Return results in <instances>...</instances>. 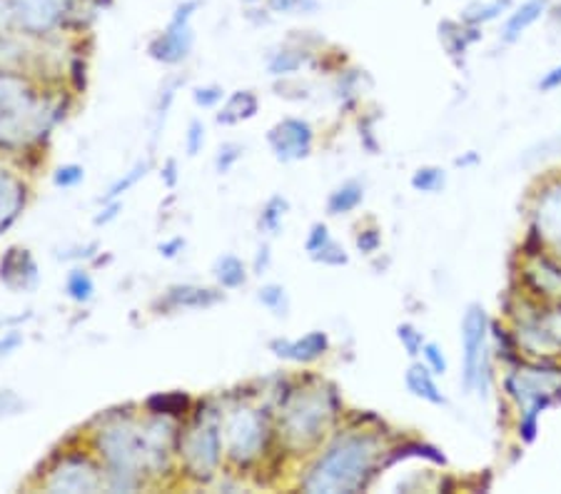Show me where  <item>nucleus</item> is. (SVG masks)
Wrapping results in <instances>:
<instances>
[{
	"mask_svg": "<svg viewBox=\"0 0 561 494\" xmlns=\"http://www.w3.org/2000/svg\"><path fill=\"white\" fill-rule=\"evenodd\" d=\"M382 435L369 429H347L314 457L300 478V490L310 494H355L367 490L385 467Z\"/></svg>",
	"mask_w": 561,
	"mask_h": 494,
	"instance_id": "obj_1",
	"label": "nucleus"
},
{
	"mask_svg": "<svg viewBox=\"0 0 561 494\" xmlns=\"http://www.w3.org/2000/svg\"><path fill=\"white\" fill-rule=\"evenodd\" d=\"M504 400L517 410L514 433L522 445H534L539 437L541 415L561 402V359L522 357L517 365L504 367Z\"/></svg>",
	"mask_w": 561,
	"mask_h": 494,
	"instance_id": "obj_2",
	"label": "nucleus"
},
{
	"mask_svg": "<svg viewBox=\"0 0 561 494\" xmlns=\"http://www.w3.org/2000/svg\"><path fill=\"white\" fill-rule=\"evenodd\" d=\"M95 449L111 492H135L145 484V474H162L148 429L140 422L111 420L95 433Z\"/></svg>",
	"mask_w": 561,
	"mask_h": 494,
	"instance_id": "obj_3",
	"label": "nucleus"
},
{
	"mask_svg": "<svg viewBox=\"0 0 561 494\" xmlns=\"http://www.w3.org/2000/svg\"><path fill=\"white\" fill-rule=\"evenodd\" d=\"M342 402L334 388H302L287 394L279 407V437L287 452L310 455L337 425Z\"/></svg>",
	"mask_w": 561,
	"mask_h": 494,
	"instance_id": "obj_4",
	"label": "nucleus"
},
{
	"mask_svg": "<svg viewBox=\"0 0 561 494\" xmlns=\"http://www.w3.org/2000/svg\"><path fill=\"white\" fill-rule=\"evenodd\" d=\"M56 118V107L35 93L23 78L0 73V142L23 146L41 140Z\"/></svg>",
	"mask_w": 561,
	"mask_h": 494,
	"instance_id": "obj_5",
	"label": "nucleus"
},
{
	"mask_svg": "<svg viewBox=\"0 0 561 494\" xmlns=\"http://www.w3.org/2000/svg\"><path fill=\"white\" fill-rule=\"evenodd\" d=\"M461 345V388L490 398L494 384V353H492V318L484 305H467L459 325Z\"/></svg>",
	"mask_w": 561,
	"mask_h": 494,
	"instance_id": "obj_6",
	"label": "nucleus"
},
{
	"mask_svg": "<svg viewBox=\"0 0 561 494\" xmlns=\"http://www.w3.org/2000/svg\"><path fill=\"white\" fill-rule=\"evenodd\" d=\"M510 328L524 357L561 359V300H531L519 292Z\"/></svg>",
	"mask_w": 561,
	"mask_h": 494,
	"instance_id": "obj_7",
	"label": "nucleus"
},
{
	"mask_svg": "<svg viewBox=\"0 0 561 494\" xmlns=\"http://www.w3.org/2000/svg\"><path fill=\"white\" fill-rule=\"evenodd\" d=\"M270 427L265 417L252 407H238L225 417L222 443L228 460L238 467L257 462L267 449Z\"/></svg>",
	"mask_w": 561,
	"mask_h": 494,
	"instance_id": "obj_8",
	"label": "nucleus"
},
{
	"mask_svg": "<svg viewBox=\"0 0 561 494\" xmlns=\"http://www.w3.org/2000/svg\"><path fill=\"white\" fill-rule=\"evenodd\" d=\"M201 8L203 0H183V3L175 5L165 28H162L148 45L152 60L162 62V66H180V62L190 58V53L195 48L193 21Z\"/></svg>",
	"mask_w": 561,
	"mask_h": 494,
	"instance_id": "obj_9",
	"label": "nucleus"
},
{
	"mask_svg": "<svg viewBox=\"0 0 561 494\" xmlns=\"http://www.w3.org/2000/svg\"><path fill=\"white\" fill-rule=\"evenodd\" d=\"M222 433L217 429L215 422H197V425L185 433L180 439V457H183L187 478L197 482L215 480L217 470L222 464Z\"/></svg>",
	"mask_w": 561,
	"mask_h": 494,
	"instance_id": "obj_10",
	"label": "nucleus"
},
{
	"mask_svg": "<svg viewBox=\"0 0 561 494\" xmlns=\"http://www.w3.org/2000/svg\"><path fill=\"white\" fill-rule=\"evenodd\" d=\"M15 28L33 38H50L53 33L76 23L78 0H11Z\"/></svg>",
	"mask_w": 561,
	"mask_h": 494,
	"instance_id": "obj_11",
	"label": "nucleus"
},
{
	"mask_svg": "<svg viewBox=\"0 0 561 494\" xmlns=\"http://www.w3.org/2000/svg\"><path fill=\"white\" fill-rule=\"evenodd\" d=\"M529 228L541 238L549 253L561 260V173L547 177L534 191Z\"/></svg>",
	"mask_w": 561,
	"mask_h": 494,
	"instance_id": "obj_12",
	"label": "nucleus"
},
{
	"mask_svg": "<svg viewBox=\"0 0 561 494\" xmlns=\"http://www.w3.org/2000/svg\"><path fill=\"white\" fill-rule=\"evenodd\" d=\"M43 487L48 492H101L105 472L85 455H68L48 472Z\"/></svg>",
	"mask_w": 561,
	"mask_h": 494,
	"instance_id": "obj_13",
	"label": "nucleus"
},
{
	"mask_svg": "<svg viewBox=\"0 0 561 494\" xmlns=\"http://www.w3.org/2000/svg\"><path fill=\"white\" fill-rule=\"evenodd\" d=\"M519 290L531 300H561V260L545 250V253L522 257Z\"/></svg>",
	"mask_w": 561,
	"mask_h": 494,
	"instance_id": "obj_14",
	"label": "nucleus"
},
{
	"mask_svg": "<svg viewBox=\"0 0 561 494\" xmlns=\"http://www.w3.org/2000/svg\"><path fill=\"white\" fill-rule=\"evenodd\" d=\"M314 128L302 118H283L267 133V146L279 163H300L314 150Z\"/></svg>",
	"mask_w": 561,
	"mask_h": 494,
	"instance_id": "obj_15",
	"label": "nucleus"
},
{
	"mask_svg": "<svg viewBox=\"0 0 561 494\" xmlns=\"http://www.w3.org/2000/svg\"><path fill=\"white\" fill-rule=\"evenodd\" d=\"M330 335L324 330H310L302 337H275L270 343V353L295 365H312L330 353Z\"/></svg>",
	"mask_w": 561,
	"mask_h": 494,
	"instance_id": "obj_16",
	"label": "nucleus"
},
{
	"mask_svg": "<svg viewBox=\"0 0 561 494\" xmlns=\"http://www.w3.org/2000/svg\"><path fill=\"white\" fill-rule=\"evenodd\" d=\"M0 280H3L11 290L28 292L35 290L41 283L38 263L31 255V250L25 248H11L5 257L0 260Z\"/></svg>",
	"mask_w": 561,
	"mask_h": 494,
	"instance_id": "obj_17",
	"label": "nucleus"
},
{
	"mask_svg": "<svg viewBox=\"0 0 561 494\" xmlns=\"http://www.w3.org/2000/svg\"><path fill=\"white\" fill-rule=\"evenodd\" d=\"M551 11V0H524V3L514 5L510 13L504 15L500 41L504 45L519 43L541 18H547Z\"/></svg>",
	"mask_w": 561,
	"mask_h": 494,
	"instance_id": "obj_18",
	"label": "nucleus"
},
{
	"mask_svg": "<svg viewBox=\"0 0 561 494\" xmlns=\"http://www.w3.org/2000/svg\"><path fill=\"white\" fill-rule=\"evenodd\" d=\"M222 302V292L201 285H175L158 300L162 312H187V310H210Z\"/></svg>",
	"mask_w": 561,
	"mask_h": 494,
	"instance_id": "obj_19",
	"label": "nucleus"
},
{
	"mask_svg": "<svg viewBox=\"0 0 561 494\" xmlns=\"http://www.w3.org/2000/svg\"><path fill=\"white\" fill-rule=\"evenodd\" d=\"M305 253L310 255L312 263L324 267H345L350 263L347 250L342 242L332 238L330 228L324 222H314L305 238Z\"/></svg>",
	"mask_w": 561,
	"mask_h": 494,
	"instance_id": "obj_20",
	"label": "nucleus"
},
{
	"mask_svg": "<svg viewBox=\"0 0 561 494\" xmlns=\"http://www.w3.org/2000/svg\"><path fill=\"white\" fill-rule=\"evenodd\" d=\"M404 388L414 400H422L432 407H447V394L442 392L437 375H434L422 359H412V365L404 372Z\"/></svg>",
	"mask_w": 561,
	"mask_h": 494,
	"instance_id": "obj_21",
	"label": "nucleus"
},
{
	"mask_svg": "<svg viewBox=\"0 0 561 494\" xmlns=\"http://www.w3.org/2000/svg\"><path fill=\"white\" fill-rule=\"evenodd\" d=\"M25 208V185L21 177H15L5 170H0V232H5L21 218Z\"/></svg>",
	"mask_w": 561,
	"mask_h": 494,
	"instance_id": "obj_22",
	"label": "nucleus"
},
{
	"mask_svg": "<svg viewBox=\"0 0 561 494\" xmlns=\"http://www.w3.org/2000/svg\"><path fill=\"white\" fill-rule=\"evenodd\" d=\"M477 41H482V28H474V25H467L461 21L439 23V43L445 45L449 58H465L467 50L472 48Z\"/></svg>",
	"mask_w": 561,
	"mask_h": 494,
	"instance_id": "obj_23",
	"label": "nucleus"
},
{
	"mask_svg": "<svg viewBox=\"0 0 561 494\" xmlns=\"http://www.w3.org/2000/svg\"><path fill=\"white\" fill-rule=\"evenodd\" d=\"M260 111V101L252 90H238L228 101H222L220 113H217V123L220 125H238L252 120Z\"/></svg>",
	"mask_w": 561,
	"mask_h": 494,
	"instance_id": "obj_24",
	"label": "nucleus"
},
{
	"mask_svg": "<svg viewBox=\"0 0 561 494\" xmlns=\"http://www.w3.org/2000/svg\"><path fill=\"white\" fill-rule=\"evenodd\" d=\"M514 8V0H474L461 11L459 21L474 28H484V25L502 21V18Z\"/></svg>",
	"mask_w": 561,
	"mask_h": 494,
	"instance_id": "obj_25",
	"label": "nucleus"
},
{
	"mask_svg": "<svg viewBox=\"0 0 561 494\" xmlns=\"http://www.w3.org/2000/svg\"><path fill=\"white\" fill-rule=\"evenodd\" d=\"M362 203H365V185H362L359 180H347V183L337 185L330 193L328 215H332V218H342V215L355 212Z\"/></svg>",
	"mask_w": 561,
	"mask_h": 494,
	"instance_id": "obj_26",
	"label": "nucleus"
},
{
	"mask_svg": "<svg viewBox=\"0 0 561 494\" xmlns=\"http://www.w3.org/2000/svg\"><path fill=\"white\" fill-rule=\"evenodd\" d=\"M213 273H215L217 285H220L222 290H238V287L248 283L245 263H242V260L232 253H225L217 257Z\"/></svg>",
	"mask_w": 561,
	"mask_h": 494,
	"instance_id": "obj_27",
	"label": "nucleus"
},
{
	"mask_svg": "<svg viewBox=\"0 0 561 494\" xmlns=\"http://www.w3.org/2000/svg\"><path fill=\"white\" fill-rule=\"evenodd\" d=\"M407 457H417V460H430V462L439 464V467L447 464V457H445V452H442L439 447L427 445V443H417V439H414V443H404V445L394 447V449H387L385 467L397 462V460H407Z\"/></svg>",
	"mask_w": 561,
	"mask_h": 494,
	"instance_id": "obj_28",
	"label": "nucleus"
},
{
	"mask_svg": "<svg viewBox=\"0 0 561 494\" xmlns=\"http://www.w3.org/2000/svg\"><path fill=\"white\" fill-rule=\"evenodd\" d=\"M190 404H193V400H190L187 392H160L152 394V398L145 402V407H148L150 415L180 417L190 410Z\"/></svg>",
	"mask_w": 561,
	"mask_h": 494,
	"instance_id": "obj_29",
	"label": "nucleus"
},
{
	"mask_svg": "<svg viewBox=\"0 0 561 494\" xmlns=\"http://www.w3.org/2000/svg\"><path fill=\"white\" fill-rule=\"evenodd\" d=\"M307 58H310V53L302 50V48H279V50L273 53V56H270L267 70L275 78H279V76H295L297 70L305 66Z\"/></svg>",
	"mask_w": 561,
	"mask_h": 494,
	"instance_id": "obj_30",
	"label": "nucleus"
},
{
	"mask_svg": "<svg viewBox=\"0 0 561 494\" xmlns=\"http://www.w3.org/2000/svg\"><path fill=\"white\" fill-rule=\"evenodd\" d=\"M410 185H412L414 193L437 195V193L445 191V185H447V170L439 168V165H422L412 173Z\"/></svg>",
	"mask_w": 561,
	"mask_h": 494,
	"instance_id": "obj_31",
	"label": "nucleus"
},
{
	"mask_svg": "<svg viewBox=\"0 0 561 494\" xmlns=\"http://www.w3.org/2000/svg\"><path fill=\"white\" fill-rule=\"evenodd\" d=\"M289 212V200L283 195H273L265 203V208L260 212V230H265L267 235H277L283 230V222Z\"/></svg>",
	"mask_w": 561,
	"mask_h": 494,
	"instance_id": "obj_32",
	"label": "nucleus"
},
{
	"mask_svg": "<svg viewBox=\"0 0 561 494\" xmlns=\"http://www.w3.org/2000/svg\"><path fill=\"white\" fill-rule=\"evenodd\" d=\"M66 292H68V298L78 305H85L93 300L95 283H93V277H90L88 269H83V267L70 269L68 280H66Z\"/></svg>",
	"mask_w": 561,
	"mask_h": 494,
	"instance_id": "obj_33",
	"label": "nucleus"
},
{
	"mask_svg": "<svg viewBox=\"0 0 561 494\" xmlns=\"http://www.w3.org/2000/svg\"><path fill=\"white\" fill-rule=\"evenodd\" d=\"M257 300L262 308L273 312L275 318H287L289 314V295L283 285H277V283L262 285L257 292Z\"/></svg>",
	"mask_w": 561,
	"mask_h": 494,
	"instance_id": "obj_34",
	"label": "nucleus"
},
{
	"mask_svg": "<svg viewBox=\"0 0 561 494\" xmlns=\"http://www.w3.org/2000/svg\"><path fill=\"white\" fill-rule=\"evenodd\" d=\"M397 340H400L402 349L412 359H420L422 347H424V343H427L424 332L417 325H412V322H402V325H397Z\"/></svg>",
	"mask_w": 561,
	"mask_h": 494,
	"instance_id": "obj_35",
	"label": "nucleus"
},
{
	"mask_svg": "<svg viewBox=\"0 0 561 494\" xmlns=\"http://www.w3.org/2000/svg\"><path fill=\"white\" fill-rule=\"evenodd\" d=\"M150 170V163H138L133 170H128L117 183H113L111 191H107V195L103 197V203H111V200H121V197L130 191V187H135L140 183V180L148 175Z\"/></svg>",
	"mask_w": 561,
	"mask_h": 494,
	"instance_id": "obj_36",
	"label": "nucleus"
},
{
	"mask_svg": "<svg viewBox=\"0 0 561 494\" xmlns=\"http://www.w3.org/2000/svg\"><path fill=\"white\" fill-rule=\"evenodd\" d=\"M420 359L424 365L430 367V370L437 375V377H445L449 372V359H447V353L445 347H442L439 343H434V340H427L422 347V355Z\"/></svg>",
	"mask_w": 561,
	"mask_h": 494,
	"instance_id": "obj_37",
	"label": "nucleus"
},
{
	"mask_svg": "<svg viewBox=\"0 0 561 494\" xmlns=\"http://www.w3.org/2000/svg\"><path fill=\"white\" fill-rule=\"evenodd\" d=\"M265 8L273 15L310 13L317 8V0H265Z\"/></svg>",
	"mask_w": 561,
	"mask_h": 494,
	"instance_id": "obj_38",
	"label": "nucleus"
},
{
	"mask_svg": "<svg viewBox=\"0 0 561 494\" xmlns=\"http://www.w3.org/2000/svg\"><path fill=\"white\" fill-rule=\"evenodd\" d=\"M240 158H242V146H238V142H225L215 156V170L220 175L230 173V170L240 163Z\"/></svg>",
	"mask_w": 561,
	"mask_h": 494,
	"instance_id": "obj_39",
	"label": "nucleus"
},
{
	"mask_svg": "<svg viewBox=\"0 0 561 494\" xmlns=\"http://www.w3.org/2000/svg\"><path fill=\"white\" fill-rule=\"evenodd\" d=\"M85 180V170L80 165H62L53 173V185L62 187V191H70V187H78Z\"/></svg>",
	"mask_w": 561,
	"mask_h": 494,
	"instance_id": "obj_40",
	"label": "nucleus"
},
{
	"mask_svg": "<svg viewBox=\"0 0 561 494\" xmlns=\"http://www.w3.org/2000/svg\"><path fill=\"white\" fill-rule=\"evenodd\" d=\"M382 248V230L379 228H365L357 232V250L362 255H375Z\"/></svg>",
	"mask_w": 561,
	"mask_h": 494,
	"instance_id": "obj_41",
	"label": "nucleus"
},
{
	"mask_svg": "<svg viewBox=\"0 0 561 494\" xmlns=\"http://www.w3.org/2000/svg\"><path fill=\"white\" fill-rule=\"evenodd\" d=\"M193 101L201 107H217L225 101V90L220 85H205L193 90Z\"/></svg>",
	"mask_w": 561,
	"mask_h": 494,
	"instance_id": "obj_42",
	"label": "nucleus"
},
{
	"mask_svg": "<svg viewBox=\"0 0 561 494\" xmlns=\"http://www.w3.org/2000/svg\"><path fill=\"white\" fill-rule=\"evenodd\" d=\"M205 146V125L201 120L190 123V128L185 133V152L190 158H195L197 152Z\"/></svg>",
	"mask_w": 561,
	"mask_h": 494,
	"instance_id": "obj_43",
	"label": "nucleus"
},
{
	"mask_svg": "<svg viewBox=\"0 0 561 494\" xmlns=\"http://www.w3.org/2000/svg\"><path fill=\"white\" fill-rule=\"evenodd\" d=\"M23 410V400L13 390H0V420L18 415Z\"/></svg>",
	"mask_w": 561,
	"mask_h": 494,
	"instance_id": "obj_44",
	"label": "nucleus"
},
{
	"mask_svg": "<svg viewBox=\"0 0 561 494\" xmlns=\"http://www.w3.org/2000/svg\"><path fill=\"white\" fill-rule=\"evenodd\" d=\"M561 88V62L554 68H549L545 76L539 78V90L541 93H554V90Z\"/></svg>",
	"mask_w": 561,
	"mask_h": 494,
	"instance_id": "obj_45",
	"label": "nucleus"
},
{
	"mask_svg": "<svg viewBox=\"0 0 561 494\" xmlns=\"http://www.w3.org/2000/svg\"><path fill=\"white\" fill-rule=\"evenodd\" d=\"M160 255L162 257H168V260H173V257H178L180 253H183L185 250V240L183 238H173V240H165V242H160Z\"/></svg>",
	"mask_w": 561,
	"mask_h": 494,
	"instance_id": "obj_46",
	"label": "nucleus"
},
{
	"mask_svg": "<svg viewBox=\"0 0 561 494\" xmlns=\"http://www.w3.org/2000/svg\"><path fill=\"white\" fill-rule=\"evenodd\" d=\"M15 28V13L11 0H0V33Z\"/></svg>",
	"mask_w": 561,
	"mask_h": 494,
	"instance_id": "obj_47",
	"label": "nucleus"
},
{
	"mask_svg": "<svg viewBox=\"0 0 561 494\" xmlns=\"http://www.w3.org/2000/svg\"><path fill=\"white\" fill-rule=\"evenodd\" d=\"M21 343H23L21 332H8V335L0 337V355H11Z\"/></svg>",
	"mask_w": 561,
	"mask_h": 494,
	"instance_id": "obj_48",
	"label": "nucleus"
},
{
	"mask_svg": "<svg viewBox=\"0 0 561 494\" xmlns=\"http://www.w3.org/2000/svg\"><path fill=\"white\" fill-rule=\"evenodd\" d=\"M270 260H273V255H270V245H262L257 250V257H255V275H265L267 273Z\"/></svg>",
	"mask_w": 561,
	"mask_h": 494,
	"instance_id": "obj_49",
	"label": "nucleus"
},
{
	"mask_svg": "<svg viewBox=\"0 0 561 494\" xmlns=\"http://www.w3.org/2000/svg\"><path fill=\"white\" fill-rule=\"evenodd\" d=\"M121 208H123L121 200H111V203H107L105 212L98 215V218H95V225H107L111 220H115L117 218V210H121Z\"/></svg>",
	"mask_w": 561,
	"mask_h": 494,
	"instance_id": "obj_50",
	"label": "nucleus"
},
{
	"mask_svg": "<svg viewBox=\"0 0 561 494\" xmlns=\"http://www.w3.org/2000/svg\"><path fill=\"white\" fill-rule=\"evenodd\" d=\"M162 180H165L168 187L178 185V163H175V160H168V165L162 168Z\"/></svg>",
	"mask_w": 561,
	"mask_h": 494,
	"instance_id": "obj_51",
	"label": "nucleus"
},
{
	"mask_svg": "<svg viewBox=\"0 0 561 494\" xmlns=\"http://www.w3.org/2000/svg\"><path fill=\"white\" fill-rule=\"evenodd\" d=\"M477 163H479V156H477L474 150H469L467 156H461V158L455 160L457 168H469V165H477Z\"/></svg>",
	"mask_w": 561,
	"mask_h": 494,
	"instance_id": "obj_52",
	"label": "nucleus"
},
{
	"mask_svg": "<svg viewBox=\"0 0 561 494\" xmlns=\"http://www.w3.org/2000/svg\"><path fill=\"white\" fill-rule=\"evenodd\" d=\"M242 3H248V5H257V3H265V0H242Z\"/></svg>",
	"mask_w": 561,
	"mask_h": 494,
	"instance_id": "obj_53",
	"label": "nucleus"
}]
</instances>
